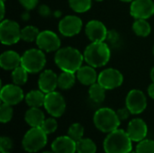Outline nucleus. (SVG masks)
Here are the masks:
<instances>
[{
    "label": "nucleus",
    "mask_w": 154,
    "mask_h": 153,
    "mask_svg": "<svg viewBox=\"0 0 154 153\" xmlns=\"http://www.w3.org/2000/svg\"><path fill=\"white\" fill-rule=\"evenodd\" d=\"M54 60L62 71L76 73L82 66L84 55L76 48L65 47L56 51Z\"/></svg>",
    "instance_id": "nucleus-1"
},
{
    "label": "nucleus",
    "mask_w": 154,
    "mask_h": 153,
    "mask_svg": "<svg viewBox=\"0 0 154 153\" xmlns=\"http://www.w3.org/2000/svg\"><path fill=\"white\" fill-rule=\"evenodd\" d=\"M84 60L88 65L100 68L107 64L111 57L110 48L105 41L91 42L83 53Z\"/></svg>",
    "instance_id": "nucleus-2"
},
{
    "label": "nucleus",
    "mask_w": 154,
    "mask_h": 153,
    "mask_svg": "<svg viewBox=\"0 0 154 153\" xmlns=\"http://www.w3.org/2000/svg\"><path fill=\"white\" fill-rule=\"evenodd\" d=\"M132 142L127 132L116 129L106 137L104 150L106 153H128L133 148Z\"/></svg>",
    "instance_id": "nucleus-3"
},
{
    "label": "nucleus",
    "mask_w": 154,
    "mask_h": 153,
    "mask_svg": "<svg viewBox=\"0 0 154 153\" xmlns=\"http://www.w3.org/2000/svg\"><path fill=\"white\" fill-rule=\"evenodd\" d=\"M93 120L96 127L99 131L107 133L118 129L121 122L116 112L108 107L98 109L95 113Z\"/></svg>",
    "instance_id": "nucleus-4"
},
{
    "label": "nucleus",
    "mask_w": 154,
    "mask_h": 153,
    "mask_svg": "<svg viewBox=\"0 0 154 153\" xmlns=\"http://www.w3.org/2000/svg\"><path fill=\"white\" fill-rule=\"evenodd\" d=\"M45 65L46 57L41 49H30L22 55L21 66L31 74L41 72Z\"/></svg>",
    "instance_id": "nucleus-5"
},
{
    "label": "nucleus",
    "mask_w": 154,
    "mask_h": 153,
    "mask_svg": "<svg viewBox=\"0 0 154 153\" xmlns=\"http://www.w3.org/2000/svg\"><path fill=\"white\" fill-rule=\"evenodd\" d=\"M47 133L41 127H32L23 136L22 144L28 152H36L45 147Z\"/></svg>",
    "instance_id": "nucleus-6"
},
{
    "label": "nucleus",
    "mask_w": 154,
    "mask_h": 153,
    "mask_svg": "<svg viewBox=\"0 0 154 153\" xmlns=\"http://www.w3.org/2000/svg\"><path fill=\"white\" fill-rule=\"evenodd\" d=\"M20 25L9 19L2 20L0 23V41L4 45H12L21 40Z\"/></svg>",
    "instance_id": "nucleus-7"
},
{
    "label": "nucleus",
    "mask_w": 154,
    "mask_h": 153,
    "mask_svg": "<svg viewBox=\"0 0 154 153\" xmlns=\"http://www.w3.org/2000/svg\"><path fill=\"white\" fill-rule=\"evenodd\" d=\"M44 108L53 117H60L66 110V102L62 95L53 91L46 94Z\"/></svg>",
    "instance_id": "nucleus-8"
},
{
    "label": "nucleus",
    "mask_w": 154,
    "mask_h": 153,
    "mask_svg": "<svg viewBox=\"0 0 154 153\" xmlns=\"http://www.w3.org/2000/svg\"><path fill=\"white\" fill-rule=\"evenodd\" d=\"M124 82L123 74L116 69H106L98 75L97 83L106 90H112L119 87Z\"/></svg>",
    "instance_id": "nucleus-9"
},
{
    "label": "nucleus",
    "mask_w": 154,
    "mask_h": 153,
    "mask_svg": "<svg viewBox=\"0 0 154 153\" xmlns=\"http://www.w3.org/2000/svg\"><path fill=\"white\" fill-rule=\"evenodd\" d=\"M35 41L38 48L46 52L58 50L61 44L59 36L54 32L50 30L40 32Z\"/></svg>",
    "instance_id": "nucleus-10"
},
{
    "label": "nucleus",
    "mask_w": 154,
    "mask_h": 153,
    "mask_svg": "<svg viewBox=\"0 0 154 153\" xmlns=\"http://www.w3.org/2000/svg\"><path fill=\"white\" fill-rule=\"evenodd\" d=\"M125 106L133 115L143 113L147 106V99L144 93L138 89L131 90L126 96Z\"/></svg>",
    "instance_id": "nucleus-11"
},
{
    "label": "nucleus",
    "mask_w": 154,
    "mask_h": 153,
    "mask_svg": "<svg viewBox=\"0 0 154 153\" xmlns=\"http://www.w3.org/2000/svg\"><path fill=\"white\" fill-rule=\"evenodd\" d=\"M82 20L77 15H67L59 23L60 32L66 37H72L79 34L82 29Z\"/></svg>",
    "instance_id": "nucleus-12"
},
{
    "label": "nucleus",
    "mask_w": 154,
    "mask_h": 153,
    "mask_svg": "<svg viewBox=\"0 0 154 153\" xmlns=\"http://www.w3.org/2000/svg\"><path fill=\"white\" fill-rule=\"evenodd\" d=\"M130 14L135 19H148L154 14L152 0H134L131 3Z\"/></svg>",
    "instance_id": "nucleus-13"
},
{
    "label": "nucleus",
    "mask_w": 154,
    "mask_h": 153,
    "mask_svg": "<svg viewBox=\"0 0 154 153\" xmlns=\"http://www.w3.org/2000/svg\"><path fill=\"white\" fill-rule=\"evenodd\" d=\"M23 97H24L23 91L18 85L8 84L2 87L1 88L0 98L3 103L11 106H15L20 102H22Z\"/></svg>",
    "instance_id": "nucleus-14"
},
{
    "label": "nucleus",
    "mask_w": 154,
    "mask_h": 153,
    "mask_svg": "<svg viewBox=\"0 0 154 153\" xmlns=\"http://www.w3.org/2000/svg\"><path fill=\"white\" fill-rule=\"evenodd\" d=\"M85 32L88 39L92 42L105 41L107 36V29L106 25L98 20L89 21L85 28Z\"/></svg>",
    "instance_id": "nucleus-15"
},
{
    "label": "nucleus",
    "mask_w": 154,
    "mask_h": 153,
    "mask_svg": "<svg viewBox=\"0 0 154 153\" xmlns=\"http://www.w3.org/2000/svg\"><path fill=\"white\" fill-rule=\"evenodd\" d=\"M126 132L133 142H139L145 139L148 133V127L143 120L135 118L129 123Z\"/></svg>",
    "instance_id": "nucleus-16"
},
{
    "label": "nucleus",
    "mask_w": 154,
    "mask_h": 153,
    "mask_svg": "<svg viewBox=\"0 0 154 153\" xmlns=\"http://www.w3.org/2000/svg\"><path fill=\"white\" fill-rule=\"evenodd\" d=\"M38 86L39 88L45 94L55 91L56 87H58L57 74L51 69H46L42 71L39 77Z\"/></svg>",
    "instance_id": "nucleus-17"
},
{
    "label": "nucleus",
    "mask_w": 154,
    "mask_h": 153,
    "mask_svg": "<svg viewBox=\"0 0 154 153\" xmlns=\"http://www.w3.org/2000/svg\"><path fill=\"white\" fill-rule=\"evenodd\" d=\"M54 153H75L77 151V142L69 136H60L51 144Z\"/></svg>",
    "instance_id": "nucleus-18"
},
{
    "label": "nucleus",
    "mask_w": 154,
    "mask_h": 153,
    "mask_svg": "<svg viewBox=\"0 0 154 153\" xmlns=\"http://www.w3.org/2000/svg\"><path fill=\"white\" fill-rule=\"evenodd\" d=\"M22 56L14 50H6L0 56V66L5 70H14L21 66Z\"/></svg>",
    "instance_id": "nucleus-19"
},
{
    "label": "nucleus",
    "mask_w": 154,
    "mask_h": 153,
    "mask_svg": "<svg viewBox=\"0 0 154 153\" xmlns=\"http://www.w3.org/2000/svg\"><path fill=\"white\" fill-rule=\"evenodd\" d=\"M76 76L78 80L85 86H91L97 83L98 78L95 68L90 65L81 66L76 72Z\"/></svg>",
    "instance_id": "nucleus-20"
},
{
    "label": "nucleus",
    "mask_w": 154,
    "mask_h": 153,
    "mask_svg": "<svg viewBox=\"0 0 154 153\" xmlns=\"http://www.w3.org/2000/svg\"><path fill=\"white\" fill-rule=\"evenodd\" d=\"M24 119L31 127H41L45 120V115L40 107H31L26 111Z\"/></svg>",
    "instance_id": "nucleus-21"
},
{
    "label": "nucleus",
    "mask_w": 154,
    "mask_h": 153,
    "mask_svg": "<svg viewBox=\"0 0 154 153\" xmlns=\"http://www.w3.org/2000/svg\"><path fill=\"white\" fill-rule=\"evenodd\" d=\"M46 94L41 89L32 90L25 96V102L30 107H41L44 106Z\"/></svg>",
    "instance_id": "nucleus-22"
},
{
    "label": "nucleus",
    "mask_w": 154,
    "mask_h": 153,
    "mask_svg": "<svg viewBox=\"0 0 154 153\" xmlns=\"http://www.w3.org/2000/svg\"><path fill=\"white\" fill-rule=\"evenodd\" d=\"M76 78L77 76L75 75V73L62 71L58 76V87L63 90L70 89L74 86L76 82Z\"/></svg>",
    "instance_id": "nucleus-23"
},
{
    "label": "nucleus",
    "mask_w": 154,
    "mask_h": 153,
    "mask_svg": "<svg viewBox=\"0 0 154 153\" xmlns=\"http://www.w3.org/2000/svg\"><path fill=\"white\" fill-rule=\"evenodd\" d=\"M133 31L141 37H147L152 32V27L146 19H136L133 24Z\"/></svg>",
    "instance_id": "nucleus-24"
},
{
    "label": "nucleus",
    "mask_w": 154,
    "mask_h": 153,
    "mask_svg": "<svg viewBox=\"0 0 154 153\" xmlns=\"http://www.w3.org/2000/svg\"><path fill=\"white\" fill-rule=\"evenodd\" d=\"M106 88L99 83H95L90 86L88 89V95L92 101L95 103H102L106 98Z\"/></svg>",
    "instance_id": "nucleus-25"
},
{
    "label": "nucleus",
    "mask_w": 154,
    "mask_h": 153,
    "mask_svg": "<svg viewBox=\"0 0 154 153\" xmlns=\"http://www.w3.org/2000/svg\"><path fill=\"white\" fill-rule=\"evenodd\" d=\"M28 73L29 72L23 66H19L14 70H12L11 77H12V80L14 84L18 85V86L24 85L28 79Z\"/></svg>",
    "instance_id": "nucleus-26"
},
{
    "label": "nucleus",
    "mask_w": 154,
    "mask_h": 153,
    "mask_svg": "<svg viewBox=\"0 0 154 153\" xmlns=\"http://www.w3.org/2000/svg\"><path fill=\"white\" fill-rule=\"evenodd\" d=\"M97 145L88 138H82L77 142V152L78 153H96Z\"/></svg>",
    "instance_id": "nucleus-27"
},
{
    "label": "nucleus",
    "mask_w": 154,
    "mask_h": 153,
    "mask_svg": "<svg viewBox=\"0 0 154 153\" xmlns=\"http://www.w3.org/2000/svg\"><path fill=\"white\" fill-rule=\"evenodd\" d=\"M40 32L39 29L32 25H27L21 31V39L26 42H32L37 40Z\"/></svg>",
    "instance_id": "nucleus-28"
},
{
    "label": "nucleus",
    "mask_w": 154,
    "mask_h": 153,
    "mask_svg": "<svg viewBox=\"0 0 154 153\" xmlns=\"http://www.w3.org/2000/svg\"><path fill=\"white\" fill-rule=\"evenodd\" d=\"M69 7L76 13L88 12L92 6V0H69Z\"/></svg>",
    "instance_id": "nucleus-29"
},
{
    "label": "nucleus",
    "mask_w": 154,
    "mask_h": 153,
    "mask_svg": "<svg viewBox=\"0 0 154 153\" xmlns=\"http://www.w3.org/2000/svg\"><path fill=\"white\" fill-rule=\"evenodd\" d=\"M83 135H84V127L80 124L79 123L73 124L69 128L68 136L73 139L76 142L80 141L83 138Z\"/></svg>",
    "instance_id": "nucleus-30"
},
{
    "label": "nucleus",
    "mask_w": 154,
    "mask_h": 153,
    "mask_svg": "<svg viewBox=\"0 0 154 153\" xmlns=\"http://www.w3.org/2000/svg\"><path fill=\"white\" fill-rule=\"evenodd\" d=\"M14 110L11 105L3 103L0 106V122L3 124L8 123L13 118Z\"/></svg>",
    "instance_id": "nucleus-31"
},
{
    "label": "nucleus",
    "mask_w": 154,
    "mask_h": 153,
    "mask_svg": "<svg viewBox=\"0 0 154 153\" xmlns=\"http://www.w3.org/2000/svg\"><path fill=\"white\" fill-rule=\"evenodd\" d=\"M135 151L137 153H154V141L144 139L139 142Z\"/></svg>",
    "instance_id": "nucleus-32"
},
{
    "label": "nucleus",
    "mask_w": 154,
    "mask_h": 153,
    "mask_svg": "<svg viewBox=\"0 0 154 153\" xmlns=\"http://www.w3.org/2000/svg\"><path fill=\"white\" fill-rule=\"evenodd\" d=\"M41 128L47 134H50V133H54L57 130V128H58V123H57V121L54 118H48V119H45L44 120V122L42 123Z\"/></svg>",
    "instance_id": "nucleus-33"
},
{
    "label": "nucleus",
    "mask_w": 154,
    "mask_h": 153,
    "mask_svg": "<svg viewBox=\"0 0 154 153\" xmlns=\"http://www.w3.org/2000/svg\"><path fill=\"white\" fill-rule=\"evenodd\" d=\"M111 45L115 46L116 44H118L119 41H120V35L119 33L115 31V30H110L107 32V36H106V40Z\"/></svg>",
    "instance_id": "nucleus-34"
},
{
    "label": "nucleus",
    "mask_w": 154,
    "mask_h": 153,
    "mask_svg": "<svg viewBox=\"0 0 154 153\" xmlns=\"http://www.w3.org/2000/svg\"><path fill=\"white\" fill-rule=\"evenodd\" d=\"M13 148V142L9 137L3 136L0 139V150L1 151H9Z\"/></svg>",
    "instance_id": "nucleus-35"
},
{
    "label": "nucleus",
    "mask_w": 154,
    "mask_h": 153,
    "mask_svg": "<svg viewBox=\"0 0 154 153\" xmlns=\"http://www.w3.org/2000/svg\"><path fill=\"white\" fill-rule=\"evenodd\" d=\"M18 1L22 5V6H23L28 11L32 10L38 5V0H18Z\"/></svg>",
    "instance_id": "nucleus-36"
},
{
    "label": "nucleus",
    "mask_w": 154,
    "mask_h": 153,
    "mask_svg": "<svg viewBox=\"0 0 154 153\" xmlns=\"http://www.w3.org/2000/svg\"><path fill=\"white\" fill-rule=\"evenodd\" d=\"M116 114H117V116H118V118L120 119V121H122V120L124 121V120H126V119L129 117L131 112H130L129 109L125 106V108H121V109L117 110V111H116Z\"/></svg>",
    "instance_id": "nucleus-37"
},
{
    "label": "nucleus",
    "mask_w": 154,
    "mask_h": 153,
    "mask_svg": "<svg viewBox=\"0 0 154 153\" xmlns=\"http://www.w3.org/2000/svg\"><path fill=\"white\" fill-rule=\"evenodd\" d=\"M51 9H50V7L48 6V5H41L40 7H39V14L42 15V16H43V17H47V16H49L50 14H51Z\"/></svg>",
    "instance_id": "nucleus-38"
},
{
    "label": "nucleus",
    "mask_w": 154,
    "mask_h": 153,
    "mask_svg": "<svg viewBox=\"0 0 154 153\" xmlns=\"http://www.w3.org/2000/svg\"><path fill=\"white\" fill-rule=\"evenodd\" d=\"M148 94H149V96L154 99V82H152L150 86H149V87H148Z\"/></svg>",
    "instance_id": "nucleus-39"
},
{
    "label": "nucleus",
    "mask_w": 154,
    "mask_h": 153,
    "mask_svg": "<svg viewBox=\"0 0 154 153\" xmlns=\"http://www.w3.org/2000/svg\"><path fill=\"white\" fill-rule=\"evenodd\" d=\"M1 3V20H4V16H5V1L4 0H0Z\"/></svg>",
    "instance_id": "nucleus-40"
},
{
    "label": "nucleus",
    "mask_w": 154,
    "mask_h": 153,
    "mask_svg": "<svg viewBox=\"0 0 154 153\" xmlns=\"http://www.w3.org/2000/svg\"><path fill=\"white\" fill-rule=\"evenodd\" d=\"M151 78H152V82H154V67L152 69V70H151Z\"/></svg>",
    "instance_id": "nucleus-41"
},
{
    "label": "nucleus",
    "mask_w": 154,
    "mask_h": 153,
    "mask_svg": "<svg viewBox=\"0 0 154 153\" xmlns=\"http://www.w3.org/2000/svg\"><path fill=\"white\" fill-rule=\"evenodd\" d=\"M120 1H122V2H125V3H130V2L132 3L134 0H120Z\"/></svg>",
    "instance_id": "nucleus-42"
},
{
    "label": "nucleus",
    "mask_w": 154,
    "mask_h": 153,
    "mask_svg": "<svg viewBox=\"0 0 154 153\" xmlns=\"http://www.w3.org/2000/svg\"><path fill=\"white\" fill-rule=\"evenodd\" d=\"M42 153H54L53 151H43Z\"/></svg>",
    "instance_id": "nucleus-43"
},
{
    "label": "nucleus",
    "mask_w": 154,
    "mask_h": 153,
    "mask_svg": "<svg viewBox=\"0 0 154 153\" xmlns=\"http://www.w3.org/2000/svg\"><path fill=\"white\" fill-rule=\"evenodd\" d=\"M128 153H137V152H136V151H131L130 152H128Z\"/></svg>",
    "instance_id": "nucleus-44"
},
{
    "label": "nucleus",
    "mask_w": 154,
    "mask_h": 153,
    "mask_svg": "<svg viewBox=\"0 0 154 153\" xmlns=\"http://www.w3.org/2000/svg\"><path fill=\"white\" fill-rule=\"evenodd\" d=\"M1 153H10L9 151H1Z\"/></svg>",
    "instance_id": "nucleus-45"
},
{
    "label": "nucleus",
    "mask_w": 154,
    "mask_h": 153,
    "mask_svg": "<svg viewBox=\"0 0 154 153\" xmlns=\"http://www.w3.org/2000/svg\"><path fill=\"white\" fill-rule=\"evenodd\" d=\"M95 1H97V2H101V1H104V0H95Z\"/></svg>",
    "instance_id": "nucleus-46"
},
{
    "label": "nucleus",
    "mask_w": 154,
    "mask_h": 153,
    "mask_svg": "<svg viewBox=\"0 0 154 153\" xmlns=\"http://www.w3.org/2000/svg\"><path fill=\"white\" fill-rule=\"evenodd\" d=\"M153 54H154V46H153Z\"/></svg>",
    "instance_id": "nucleus-47"
}]
</instances>
